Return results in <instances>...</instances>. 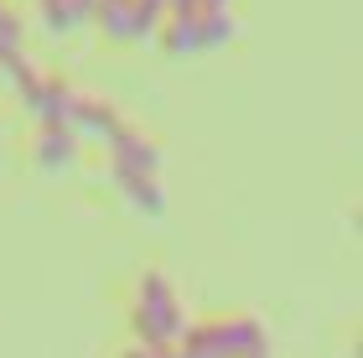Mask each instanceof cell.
I'll use <instances>...</instances> for the list:
<instances>
[{
	"instance_id": "13",
	"label": "cell",
	"mask_w": 363,
	"mask_h": 358,
	"mask_svg": "<svg viewBox=\"0 0 363 358\" xmlns=\"http://www.w3.org/2000/svg\"><path fill=\"white\" fill-rule=\"evenodd\" d=\"M255 358H270V353H255Z\"/></svg>"
},
{
	"instance_id": "9",
	"label": "cell",
	"mask_w": 363,
	"mask_h": 358,
	"mask_svg": "<svg viewBox=\"0 0 363 358\" xmlns=\"http://www.w3.org/2000/svg\"><path fill=\"white\" fill-rule=\"evenodd\" d=\"M37 16L52 37H68V31L94 21V0H37Z\"/></svg>"
},
{
	"instance_id": "2",
	"label": "cell",
	"mask_w": 363,
	"mask_h": 358,
	"mask_svg": "<svg viewBox=\"0 0 363 358\" xmlns=\"http://www.w3.org/2000/svg\"><path fill=\"white\" fill-rule=\"evenodd\" d=\"M255 353H270V332L255 312L187 322V332L167 348V358H255Z\"/></svg>"
},
{
	"instance_id": "8",
	"label": "cell",
	"mask_w": 363,
	"mask_h": 358,
	"mask_svg": "<svg viewBox=\"0 0 363 358\" xmlns=\"http://www.w3.org/2000/svg\"><path fill=\"white\" fill-rule=\"evenodd\" d=\"M31 156H37L42 172H68L73 161H78V135H73L68 125H37Z\"/></svg>"
},
{
	"instance_id": "3",
	"label": "cell",
	"mask_w": 363,
	"mask_h": 358,
	"mask_svg": "<svg viewBox=\"0 0 363 358\" xmlns=\"http://www.w3.org/2000/svg\"><path fill=\"white\" fill-rule=\"evenodd\" d=\"M130 332L140 348H172L187 332V306L161 270H140L135 291H130Z\"/></svg>"
},
{
	"instance_id": "11",
	"label": "cell",
	"mask_w": 363,
	"mask_h": 358,
	"mask_svg": "<svg viewBox=\"0 0 363 358\" xmlns=\"http://www.w3.org/2000/svg\"><path fill=\"white\" fill-rule=\"evenodd\" d=\"M120 358H167V348H140V343H130V348H120Z\"/></svg>"
},
{
	"instance_id": "7",
	"label": "cell",
	"mask_w": 363,
	"mask_h": 358,
	"mask_svg": "<svg viewBox=\"0 0 363 358\" xmlns=\"http://www.w3.org/2000/svg\"><path fill=\"white\" fill-rule=\"evenodd\" d=\"M130 120H125V109L114 104V99H104V94H94V89H73V104H68V130L78 140H114L125 130Z\"/></svg>"
},
{
	"instance_id": "5",
	"label": "cell",
	"mask_w": 363,
	"mask_h": 358,
	"mask_svg": "<svg viewBox=\"0 0 363 358\" xmlns=\"http://www.w3.org/2000/svg\"><path fill=\"white\" fill-rule=\"evenodd\" d=\"M161 47L172 57H197L213 52L234 37V11H213V6H187V11H167L161 16Z\"/></svg>"
},
{
	"instance_id": "4",
	"label": "cell",
	"mask_w": 363,
	"mask_h": 358,
	"mask_svg": "<svg viewBox=\"0 0 363 358\" xmlns=\"http://www.w3.org/2000/svg\"><path fill=\"white\" fill-rule=\"evenodd\" d=\"M0 68H6V78L16 84V94H21V104L31 109V120H37V125H68V104H73V89L78 84L37 68L26 52L0 57Z\"/></svg>"
},
{
	"instance_id": "1",
	"label": "cell",
	"mask_w": 363,
	"mask_h": 358,
	"mask_svg": "<svg viewBox=\"0 0 363 358\" xmlns=\"http://www.w3.org/2000/svg\"><path fill=\"white\" fill-rule=\"evenodd\" d=\"M104 172L125 192V203L145 218L167 213V187H161V145L140 125H125L114 140H104Z\"/></svg>"
},
{
	"instance_id": "6",
	"label": "cell",
	"mask_w": 363,
	"mask_h": 358,
	"mask_svg": "<svg viewBox=\"0 0 363 358\" xmlns=\"http://www.w3.org/2000/svg\"><path fill=\"white\" fill-rule=\"evenodd\" d=\"M161 16H167L161 0H99L94 6V21L109 42H151L161 31Z\"/></svg>"
},
{
	"instance_id": "12",
	"label": "cell",
	"mask_w": 363,
	"mask_h": 358,
	"mask_svg": "<svg viewBox=\"0 0 363 358\" xmlns=\"http://www.w3.org/2000/svg\"><path fill=\"white\" fill-rule=\"evenodd\" d=\"M197 6H213V11H228L234 0H197Z\"/></svg>"
},
{
	"instance_id": "10",
	"label": "cell",
	"mask_w": 363,
	"mask_h": 358,
	"mask_svg": "<svg viewBox=\"0 0 363 358\" xmlns=\"http://www.w3.org/2000/svg\"><path fill=\"white\" fill-rule=\"evenodd\" d=\"M21 37H26V26H21V16H16V6L0 0V57L21 52Z\"/></svg>"
}]
</instances>
